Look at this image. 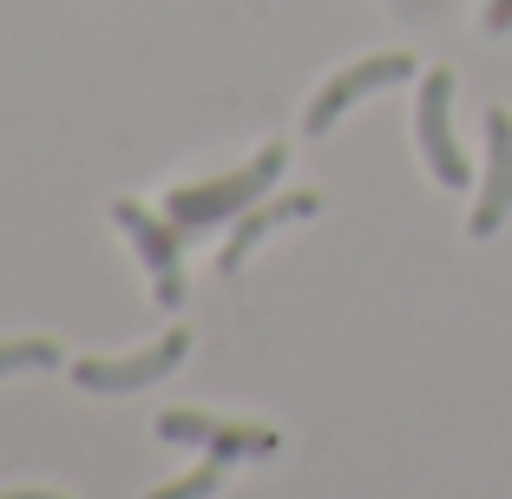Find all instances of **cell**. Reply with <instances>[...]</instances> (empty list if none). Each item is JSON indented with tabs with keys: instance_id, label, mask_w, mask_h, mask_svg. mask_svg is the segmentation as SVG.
Returning <instances> with one entry per match:
<instances>
[{
	"instance_id": "5",
	"label": "cell",
	"mask_w": 512,
	"mask_h": 499,
	"mask_svg": "<svg viewBox=\"0 0 512 499\" xmlns=\"http://www.w3.org/2000/svg\"><path fill=\"white\" fill-rule=\"evenodd\" d=\"M112 224H119L125 237L138 243V257L151 263V296H158V309H178L184 303V263H178L184 230L171 224V217H151L145 204H132V197L112 204Z\"/></svg>"
},
{
	"instance_id": "4",
	"label": "cell",
	"mask_w": 512,
	"mask_h": 499,
	"mask_svg": "<svg viewBox=\"0 0 512 499\" xmlns=\"http://www.w3.org/2000/svg\"><path fill=\"white\" fill-rule=\"evenodd\" d=\"M414 125H421V158L434 165V178L447 191H467L473 171H467V152L453 138V73H421V99H414Z\"/></svg>"
},
{
	"instance_id": "3",
	"label": "cell",
	"mask_w": 512,
	"mask_h": 499,
	"mask_svg": "<svg viewBox=\"0 0 512 499\" xmlns=\"http://www.w3.org/2000/svg\"><path fill=\"white\" fill-rule=\"evenodd\" d=\"M414 73H421V66H414V53H368V60L342 66V73H335L329 86L309 99V112H302V132L322 138L348 106H355V99H368V92H381V86H401V79H414Z\"/></svg>"
},
{
	"instance_id": "7",
	"label": "cell",
	"mask_w": 512,
	"mask_h": 499,
	"mask_svg": "<svg viewBox=\"0 0 512 499\" xmlns=\"http://www.w3.org/2000/svg\"><path fill=\"white\" fill-rule=\"evenodd\" d=\"M316 211H322V197H316V191H283L276 204H250V211L237 217V230L224 237V250H217V270L237 276L243 263H250L256 243H270L283 224H302V217H316Z\"/></svg>"
},
{
	"instance_id": "13",
	"label": "cell",
	"mask_w": 512,
	"mask_h": 499,
	"mask_svg": "<svg viewBox=\"0 0 512 499\" xmlns=\"http://www.w3.org/2000/svg\"><path fill=\"white\" fill-rule=\"evenodd\" d=\"M0 499H66V493H0Z\"/></svg>"
},
{
	"instance_id": "9",
	"label": "cell",
	"mask_w": 512,
	"mask_h": 499,
	"mask_svg": "<svg viewBox=\"0 0 512 499\" xmlns=\"http://www.w3.org/2000/svg\"><path fill=\"white\" fill-rule=\"evenodd\" d=\"M33 368H60V342H46V335L0 342V375H33Z\"/></svg>"
},
{
	"instance_id": "11",
	"label": "cell",
	"mask_w": 512,
	"mask_h": 499,
	"mask_svg": "<svg viewBox=\"0 0 512 499\" xmlns=\"http://www.w3.org/2000/svg\"><path fill=\"white\" fill-rule=\"evenodd\" d=\"M486 33H512V0H493V7H486Z\"/></svg>"
},
{
	"instance_id": "6",
	"label": "cell",
	"mask_w": 512,
	"mask_h": 499,
	"mask_svg": "<svg viewBox=\"0 0 512 499\" xmlns=\"http://www.w3.org/2000/svg\"><path fill=\"white\" fill-rule=\"evenodd\" d=\"M191 355V335L171 329L165 342L138 348V355H119V362H99V355H86V362H73V381L92 394H132V388H151V381H165L171 368Z\"/></svg>"
},
{
	"instance_id": "8",
	"label": "cell",
	"mask_w": 512,
	"mask_h": 499,
	"mask_svg": "<svg viewBox=\"0 0 512 499\" xmlns=\"http://www.w3.org/2000/svg\"><path fill=\"white\" fill-rule=\"evenodd\" d=\"M512 211V112L493 106L486 112V178H480V204H473V237H493Z\"/></svg>"
},
{
	"instance_id": "10",
	"label": "cell",
	"mask_w": 512,
	"mask_h": 499,
	"mask_svg": "<svg viewBox=\"0 0 512 499\" xmlns=\"http://www.w3.org/2000/svg\"><path fill=\"white\" fill-rule=\"evenodd\" d=\"M224 467H230V460H204V467H197V473H184V480H171V486H158V493H145V499H211L217 493V486H224Z\"/></svg>"
},
{
	"instance_id": "12",
	"label": "cell",
	"mask_w": 512,
	"mask_h": 499,
	"mask_svg": "<svg viewBox=\"0 0 512 499\" xmlns=\"http://www.w3.org/2000/svg\"><path fill=\"white\" fill-rule=\"evenodd\" d=\"M401 7H407V14H434L440 0H401Z\"/></svg>"
},
{
	"instance_id": "1",
	"label": "cell",
	"mask_w": 512,
	"mask_h": 499,
	"mask_svg": "<svg viewBox=\"0 0 512 499\" xmlns=\"http://www.w3.org/2000/svg\"><path fill=\"white\" fill-rule=\"evenodd\" d=\"M289 152L283 145H263V152L250 158L243 171H230V178H204V184H178V191L165 197V217L184 230V237H197V230H217L230 217L237 224L243 211H250L263 191H276V178H283Z\"/></svg>"
},
{
	"instance_id": "2",
	"label": "cell",
	"mask_w": 512,
	"mask_h": 499,
	"mask_svg": "<svg viewBox=\"0 0 512 499\" xmlns=\"http://www.w3.org/2000/svg\"><path fill=\"white\" fill-rule=\"evenodd\" d=\"M158 440H171V447H211L217 460H263V454L283 447L276 427L217 421V414H197V408H165L158 414Z\"/></svg>"
}]
</instances>
